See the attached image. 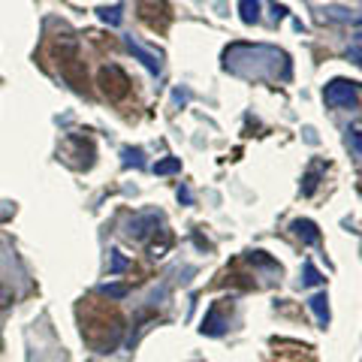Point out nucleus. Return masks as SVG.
<instances>
[{
  "mask_svg": "<svg viewBox=\"0 0 362 362\" xmlns=\"http://www.w3.org/2000/svg\"><path fill=\"white\" fill-rule=\"evenodd\" d=\"M169 245H173V235H169L166 230H160V242L154 239V242L148 245V254H151V257H163V254L169 251Z\"/></svg>",
  "mask_w": 362,
  "mask_h": 362,
  "instance_id": "12",
  "label": "nucleus"
},
{
  "mask_svg": "<svg viewBox=\"0 0 362 362\" xmlns=\"http://www.w3.org/2000/svg\"><path fill=\"white\" fill-rule=\"evenodd\" d=\"M293 233H296L305 245H317V242H320V230H317L314 221H293Z\"/></svg>",
  "mask_w": 362,
  "mask_h": 362,
  "instance_id": "8",
  "label": "nucleus"
},
{
  "mask_svg": "<svg viewBox=\"0 0 362 362\" xmlns=\"http://www.w3.org/2000/svg\"><path fill=\"white\" fill-rule=\"evenodd\" d=\"M54 58H58V70L66 78V85H73L78 94H88V73H85V61L78 58L76 40L70 37L54 40Z\"/></svg>",
  "mask_w": 362,
  "mask_h": 362,
  "instance_id": "2",
  "label": "nucleus"
},
{
  "mask_svg": "<svg viewBox=\"0 0 362 362\" xmlns=\"http://www.w3.org/2000/svg\"><path fill=\"white\" fill-rule=\"evenodd\" d=\"M127 49H130L145 66H148V73H160V58H157V54H151L148 49H142V45L136 42V40H127Z\"/></svg>",
  "mask_w": 362,
  "mask_h": 362,
  "instance_id": "7",
  "label": "nucleus"
},
{
  "mask_svg": "<svg viewBox=\"0 0 362 362\" xmlns=\"http://www.w3.org/2000/svg\"><path fill=\"white\" fill-rule=\"evenodd\" d=\"M97 16H100V21H106V25H112V28H118L121 25V6H103V9H97Z\"/></svg>",
  "mask_w": 362,
  "mask_h": 362,
  "instance_id": "13",
  "label": "nucleus"
},
{
  "mask_svg": "<svg viewBox=\"0 0 362 362\" xmlns=\"http://www.w3.org/2000/svg\"><path fill=\"white\" fill-rule=\"evenodd\" d=\"M359 25H362V16H359Z\"/></svg>",
  "mask_w": 362,
  "mask_h": 362,
  "instance_id": "23",
  "label": "nucleus"
},
{
  "mask_svg": "<svg viewBox=\"0 0 362 362\" xmlns=\"http://www.w3.org/2000/svg\"><path fill=\"white\" fill-rule=\"evenodd\" d=\"M305 284H323V275L317 272V266H314V263L305 266Z\"/></svg>",
  "mask_w": 362,
  "mask_h": 362,
  "instance_id": "16",
  "label": "nucleus"
},
{
  "mask_svg": "<svg viewBox=\"0 0 362 362\" xmlns=\"http://www.w3.org/2000/svg\"><path fill=\"white\" fill-rule=\"evenodd\" d=\"M202 332L206 335H221L223 332V317H221V305H211L206 320H202Z\"/></svg>",
  "mask_w": 362,
  "mask_h": 362,
  "instance_id": "9",
  "label": "nucleus"
},
{
  "mask_svg": "<svg viewBox=\"0 0 362 362\" xmlns=\"http://www.w3.org/2000/svg\"><path fill=\"white\" fill-rule=\"evenodd\" d=\"M97 82H100V90H103L112 103H118V100H124V97L130 94V78H127V73H124L118 64L103 66Z\"/></svg>",
  "mask_w": 362,
  "mask_h": 362,
  "instance_id": "3",
  "label": "nucleus"
},
{
  "mask_svg": "<svg viewBox=\"0 0 362 362\" xmlns=\"http://www.w3.org/2000/svg\"><path fill=\"white\" fill-rule=\"evenodd\" d=\"M239 13H242L245 25H254V21L259 18V0H242V4H239Z\"/></svg>",
  "mask_w": 362,
  "mask_h": 362,
  "instance_id": "11",
  "label": "nucleus"
},
{
  "mask_svg": "<svg viewBox=\"0 0 362 362\" xmlns=\"http://www.w3.org/2000/svg\"><path fill=\"white\" fill-rule=\"evenodd\" d=\"M0 347H4V341H0Z\"/></svg>",
  "mask_w": 362,
  "mask_h": 362,
  "instance_id": "24",
  "label": "nucleus"
},
{
  "mask_svg": "<svg viewBox=\"0 0 362 362\" xmlns=\"http://www.w3.org/2000/svg\"><path fill=\"white\" fill-rule=\"evenodd\" d=\"M124 266H127V259H124L121 254H115V259H112V269H115V272H121Z\"/></svg>",
  "mask_w": 362,
  "mask_h": 362,
  "instance_id": "22",
  "label": "nucleus"
},
{
  "mask_svg": "<svg viewBox=\"0 0 362 362\" xmlns=\"http://www.w3.org/2000/svg\"><path fill=\"white\" fill-rule=\"evenodd\" d=\"M311 311L317 314V320H320V323L329 320V299H326V293H317V296H311Z\"/></svg>",
  "mask_w": 362,
  "mask_h": 362,
  "instance_id": "10",
  "label": "nucleus"
},
{
  "mask_svg": "<svg viewBox=\"0 0 362 362\" xmlns=\"http://www.w3.org/2000/svg\"><path fill=\"white\" fill-rule=\"evenodd\" d=\"M6 305H13V290H6L0 284V308H6Z\"/></svg>",
  "mask_w": 362,
  "mask_h": 362,
  "instance_id": "20",
  "label": "nucleus"
},
{
  "mask_svg": "<svg viewBox=\"0 0 362 362\" xmlns=\"http://www.w3.org/2000/svg\"><path fill=\"white\" fill-rule=\"evenodd\" d=\"M178 169H181L178 157H166V160L154 163V173H157V175H173V173H178Z\"/></svg>",
  "mask_w": 362,
  "mask_h": 362,
  "instance_id": "14",
  "label": "nucleus"
},
{
  "mask_svg": "<svg viewBox=\"0 0 362 362\" xmlns=\"http://www.w3.org/2000/svg\"><path fill=\"white\" fill-rule=\"evenodd\" d=\"M124 335V320L118 311H97L88 317V323L82 326V338L85 344H90L97 354H109L115 350Z\"/></svg>",
  "mask_w": 362,
  "mask_h": 362,
  "instance_id": "1",
  "label": "nucleus"
},
{
  "mask_svg": "<svg viewBox=\"0 0 362 362\" xmlns=\"http://www.w3.org/2000/svg\"><path fill=\"white\" fill-rule=\"evenodd\" d=\"M157 223H160V218H157L154 211L139 214V218H133V223H130V235L133 239H148V233L157 230Z\"/></svg>",
  "mask_w": 362,
  "mask_h": 362,
  "instance_id": "6",
  "label": "nucleus"
},
{
  "mask_svg": "<svg viewBox=\"0 0 362 362\" xmlns=\"http://www.w3.org/2000/svg\"><path fill=\"white\" fill-rule=\"evenodd\" d=\"M251 263H263V266H275V259H269V257H263V251H254V254H251Z\"/></svg>",
  "mask_w": 362,
  "mask_h": 362,
  "instance_id": "21",
  "label": "nucleus"
},
{
  "mask_svg": "<svg viewBox=\"0 0 362 362\" xmlns=\"http://www.w3.org/2000/svg\"><path fill=\"white\" fill-rule=\"evenodd\" d=\"M347 142H350V148L362 154V130L359 127H350L347 130Z\"/></svg>",
  "mask_w": 362,
  "mask_h": 362,
  "instance_id": "15",
  "label": "nucleus"
},
{
  "mask_svg": "<svg viewBox=\"0 0 362 362\" xmlns=\"http://www.w3.org/2000/svg\"><path fill=\"white\" fill-rule=\"evenodd\" d=\"M326 103L329 106H356L359 103V90L354 82H347V78H332L329 85H326Z\"/></svg>",
  "mask_w": 362,
  "mask_h": 362,
  "instance_id": "5",
  "label": "nucleus"
},
{
  "mask_svg": "<svg viewBox=\"0 0 362 362\" xmlns=\"http://www.w3.org/2000/svg\"><path fill=\"white\" fill-rule=\"evenodd\" d=\"M136 13H139V18L151 30L163 33L169 25H173V9H169L166 0H139V4H136Z\"/></svg>",
  "mask_w": 362,
  "mask_h": 362,
  "instance_id": "4",
  "label": "nucleus"
},
{
  "mask_svg": "<svg viewBox=\"0 0 362 362\" xmlns=\"http://www.w3.org/2000/svg\"><path fill=\"white\" fill-rule=\"evenodd\" d=\"M124 163H133V166H139L142 163V151L139 148H127V151H124Z\"/></svg>",
  "mask_w": 362,
  "mask_h": 362,
  "instance_id": "18",
  "label": "nucleus"
},
{
  "mask_svg": "<svg viewBox=\"0 0 362 362\" xmlns=\"http://www.w3.org/2000/svg\"><path fill=\"white\" fill-rule=\"evenodd\" d=\"M317 175H320V173H317V169H314V173H311L308 178H305V185H302V194H305V197L314 194V187H317Z\"/></svg>",
  "mask_w": 362,
  "mask_h": 362,
  "instance_id": "19",
  "label": "nucleus"
},
{
  "mask_svg": "<svg viewBox=\"0 0 362 362\" xmlns=\"http://www.w3.org/2000/svg\"><path fill=\"white\" fill-rule=\"evenodd\" d=\"M124 293H127V287H124V284H106L103 287V296H109V299H121Z\"/></svg>",
  "mask_w": 362,
  "mask_h": 362,
  "instance_id": "17",
  "label": "nucleus"
}]
</instances>
